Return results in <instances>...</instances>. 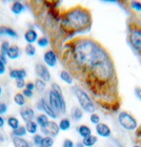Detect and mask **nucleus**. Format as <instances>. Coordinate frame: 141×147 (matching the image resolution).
Wrapping results in <instances>:
<instances>
[{"mask_svg": "<svg viewBox=\"0 0 141 147\" xmlns=\"http://www.w3.org/2000/svg\"><path fill=\"white\" fill-rule=\"evenodd\" d=\"M65 49L63 61L73 76L85 83L102 108L109 111L118 109L117 74L104 46L90 37H77Z\"/></svg>", "mask_w": 141, "mask_h": 147, "instance_id": "f257e3e1", "label": "nucleus"}, {"mask_svg": "<svg viewBox=\"0 0 141 147\" xmlns=\"http://www.w3.org/2000/svg\"><path fill=\"white\" fill-rule=\"evenodd\" d=\"M60 30L66 36L73 38L74 35L86 33L92 26V14L89 9L77 5L60 15Z\"/></svg>", "mask_w": 141, "mask_h": 147, "instance_id": "f03ea898", "label": "nucleus"}, {"mask_svg": "<svg viewBox=\"0 0 141 147\" xmlns=\"http://www.w3.org/2000/svg\"><path fill=\"white\" fill-rule=\"evenodd\" d=\"M48 102L57 115H65L66 113V102L63 94V91L58 84H51V88L48 94Z\"/></svg>", "mask_w": 141, "mask_h": 147, "instance_id": "7ed1b4c3", "label": "nucleus"}, {"mask_svg": "<svg viewBox=\"0 0 141 147\" xmlns=\"http://www.w3.org/2000/svg\"><path fill=\"white\" fill-rule=\"evenodd\" d=\"M73 93L78 100V102L82 110H84L86 113L92 114L94 113L96 110V107L91 97L89 96L88 93L81 87L79 86H74L73 87Z\"/></svg>", "mask_w": 141, "mask_h": 147, "instance_id": "20e7f679", "label": "nucleus"}, {"mask_svg": "<svg viewBox=\"0 0 141 147\" xmlns=\"http://www.w3.org/2000/svg\"><path fill=\"white\" fill-rule=\"evenodd\" d=\"M128 40L132 48L141 55V25L137 23H131L129 25Z\"/></svg>", "mask_w": 141, "mask_h": 147, "instance_id": "39448f33", "label": "nucleus"}, {"mask_svg": "<svg viewBox=\"0 0 141 147\" xmlns=\"http://www.w3.org/2000/svg\"><path fill=\"white\" fill-rule=\"evenodd\" d=\"M117 121L120 126L127 131L137 130L138 127V123L137 119L130 113L126 111H122L117 115Z\"/></svg>", "mask_w": 141, "mask_h": 147, "instance_id": "423d86ee", "label": "nucleus"}, {"mask_svg": "<svg viewBox=\"0 0 141 147\" xmlns=\"http://www.w3.org/2000/svg\"><path fill=\"white\" fill-rule=\"evenodd\" d=\"M41 131L45 137H51L56 138L58 136L60 129L58 127V124L54 121H49V123L43 128H41Z\"/></svg>", "mask_w": 141, "mask_h": 147, "instance_id": "0eeeda50", "label": "nucleus"}, {"mask_svg": "<svg viewBox=\"0 0 141 147\" xmlns=\"http://www.w3.org/2000/svg\"><path fill=\"white\" fill-rule=\"evenodd\" d=\"M34 71L38 78L43 80L44 82H49L51 79V74L46 65L43 63H37L34 67Z\"/></svg>", "mask_w": 141, "mask_h": 147, "instance_id": "6e6552de", "label": "nucleus"}, {"mask_svg": "<svg viewBox=\"0 0 141 147\" xmlns=\"http://www.w3.org/2000/svg\"><path fill=\"white\" fill-rule=\"evenodd\" d=\"M37 108H38V110H43L44 112V114L50 118L57 119L58 117L57 114L53 110V109L49 106V102L44 98H42L40 100L39 103L37 105Z\"/></svg>", "mask_w": 141, "mask_h": 147, "instance_id": "1a4fd4ad", "label": "nucleus"}, {"mask_svg": "<svg viewBox=\"0 0 141 147\" xmlns=\"http://www.w3.org/2000/svg\"><path fill=\"white\" fill-rule=\"evenodd\" d=\"M43 61L46 66L50 68H54L57 64V56L53 49L46 51L43 55Z\"/></svg>", "mask_w": 141, "mask_h": 147, "instance_id": "9d476101", "label": "nucleus"}, {"mask_svg": "<svg viewBox=\"0 0 141 147\" xmlns=\"http://www.w3.org/2000/svg\"><path fill=\"white\" fill-rule=\"evenodd\" d=\"M95 131L97 135L102 138H109L112 133L110 127L104 123H100L95 125Z\"/></svg>", "mask_w": 141, "mask_h": 147, "instance_id": "9b49d317", "label": "nucleus"}, {"mask_svg": "<svg viewBox=\"0 0 141 147\" xmlns=\"http://www.w3.org/2000/svg\"><path fill=\"white\" fill-rule=\"evenodd\" d=\"M20 115L25 123H28L34 121V119L35 118V112L29 107H22L20 110Z\"/></svg>", "mask_w": 141, "mask_h": 147, "instance_id": "f8f14e48", "label": "nucleus"}, {"mask_svg": "<svg viewBox=\"0 0 141 147\" xmlns=\"http://www.w3.org/2000/svg\"><path fill=\"white\" fill-rule=\"evenodd\" d=\"M39 39L38 33L34 29H28L24 34V40L28 42V44H34Z\"/></svg>", "mask_w": 141, "mask_h": 147, "instance_id": "ddd939ff", "label": "nucleus"}, {"mask_svg": "<svg viewBox=\"0 0 141 147\" xmlns=\"http://www.w3.org/2000/svg\"><path fill=\"white\" fill-rule=\"evenodd\" d=\"M20 57V49L18 45H11L6 53V57L10 60H16Z\"/></svg>", "mask_w": 141, "mask_h": 147, "instance_id": "4468645a", "label": "nucleus"}, {"mask_svg": "<svg viewBox=\"0 0 141 147\" xmlns=\"http://www.w3.org/2000/svg\"><path fill=\"white\" fill-rule=\"evenodd\" d=\"M9 76L12 79H25V78L28 76L27 71L25 69H13L11 70L9 72Z\"/></svg>", "mask_w": 141, "mask_h": 147, "instance_id": "2eb2a0df", "label": "nucleus"}, {"mask_svg": "<svg viewBox=\"0 0 141 147\" xmlns=\"http://www.w3.org/2000/svg\"><path fill=\"white\" fill-rule=\"evenodd\" d=\"M0 36H9L11 38H18V34L15 30L6 26H0Z\"/></svg>", "mask_w": 141, "mask_h": 147, "instance_id": "dca6fc26", "label": "nucleus"}, {"mask_svg": "<svg viewBox=\"0 0 141 147\" xmlns=\"http://www.w3.org/2000/svg\"><path fill=\"white\" fill-rule=\"evenodd\" d=\"M11 11L15 15H20L25 11V5L20 1H14L11 5Z\"/></svg>", "mask_w": 141, "mask_h": 147, "instance_id": "f3484780", "label": "nucleus"}, {"mask_svg": "<svg viewBox=\"0 0 141 147\" xmlns=\"http://www.w3.org/2000/svg\"><path fill=\"white\" fill-rule=\"evenodd\" d=\"M11 141L14 147H31L29 143L23 138L11 137Z\"/></svg>", "mask_w": 141, "mask_h": 147, "instance_id": "a211bd4d", "label": "nucleus"}, {"mask_svg": "<svg viewBox=\"0 0 141 147\" xmlns=\"http://www.w3.org/2000/svg\"><path fill=\"white\" fill-rule=\"evenodd\" d=\"M59 77L61 78V80L63 82H65L68 85H72L73 83V77L72 76V74L66 71V70H63L60 71Z\"/></svg>", "mask_w": 141, "mask_h": 147, "instance_id": "6ab92c4d", "label": "nucleus"}, {"mask_svg": "<svg viewBox=\"0 0 141 147\" xmlns=\"http://www.w3.org/2000/svg\"><path fill=\"white\" fill-rule=\"evenodd\" d=\"M78 133H79V135L82 138H86L89 136H91L92 135V129L90 127H88L87 125H80L79 128H78Z\"/></svg>", "mask_w": 141, "mask_h": 147, "instance_id": "aec40b11", "label": "nucleus"}, {"mask_svg": "<svg viewBox=\"0 0 141 147\" xmlns=\"http://www.w3.org/2000/svg\"><path fill=\"white\" fill-rule=\"evenodd\" d=\"M36 120V123L37 125L39 126L40 128H43L45 127L49 123V116L46 115L45 114H40L39 115H37L35 117Z\"/></svg>", "mask_w": 141, "mask_h": 147, "instance_id": "412c9836", "label": "nucleus"}, {"mask_svg": "<svg viewBox=\"0 0 141 147\" xmlns=\"http://www.w3.org/2000/svg\"><path fill=\"white\" fill-rule=\"evenodd\" d=\"M26 129H27V131L29 133V134H33L35 135L37 134V131L39 130V126L37 125L36 122L34 121H30L26 123Z\"/></svg>", "mask_w": 141, "mask_h": 147, "instance_id": "4be33fe9", "label": "nucleus"}, {"mask_svg": "<svg viewBox=\"0 0 141 147\" xmlns=\"http://www.w3.org/2000/svg\"><path fill=\"white\" fill-rule=\"evenodd\" d=\"M97 142H98V137L94 135H91L86 138H83L82 140V143L85 145V147H93L96 144Z\"/></svg>", "mask_w": 141, "mask_h": 147, "instance_id": "5701e85b", "label": "nucleus"}, {"mask_svg": "<svg viewBox=\"0 0 141 147\" xmlns=\"http://www.w3.org/2000/svg\"><path fill=\"white\" fill-rule=\"evenodd\" d=\"M83 111L81 109H80L79 107H75V108L72 109V118L74 120V121H80L83 118Z\"/></svg>", "mask_w": 141, "mask_h": 147, "instance_id": "b1692460", "label": "nucleus"}, {"mask_svg": "<svg viewBox=\"0 0 141 147\" xmlns=\"http://www.w3.org/2000/svg\"><path fill=\"white\" fill-rule=\"evenodd\" d=\"M72 123L71 121L68 118H63L60 120V122L58 123V127L60 129V130L62 131H67L71 129Z\"/></svg>", "mask_w": 141, "mask_h": 147, "instance_id": "393cba45", "label": "nucleus"}, {"mask_svg": "<svg viewBox=\"0 0 141 147\" xmlns=\"http://www.w3.org/2000/svg\"><path fill=\"white\" fill-rule=\"evenodd\" d=\"M7 124H8V126L12 130L18 129L20 126L19 119L17 117H15V116H10V117H8L7 118Z\"/></svg>", "mask_w": 141, "mask_h": 147, "instance_id": "a878e982", "label": "nucleus"}, {"mask_svg": "<svg viewBox=\"0 0 141 147\" xmlns=\"http://www.w3.org/2000/svg\"><path fill=\"white\" fill-rule=\"evenodd\" d=\"M27 129H26L25 126H20L18 129L12 130V133H11V137H17V138H22V137H25L27 135Z\"/></svg>", "mask_w": 141, "mask_h": 147, "instance_id": "bb28decb", "label": "nucleus"}, {"mask_svg": "<svg viewBox=\"0 0 141 147\" xmlns=\"http://www.w3.org/2000/svg\"><path fill=\"white\" fill-rule=\"evenodd\" d=\"M13 100L15 104L20 107H24L26 103H27V100H26V98L22 94V92H17L13 97Z\"/></svg>", "mask_w": 141, "mask_h": 147, "instance_id": "cd10ccee", "label": "nucleus"}, {"mask_svg": "<svg viewBox=\"0 0 141 147\" xmlns=\"http://www.w3.org/2000/svg\"><path fill=\"white\" fill-rule=\"evenodd\" d=\"M34 86H35V90L40 93L44 92V90L46 89V82H44L43 80H42L40 78H37L35 80Z\"/></svg>", "mask_w": 141, "mask_h": 147, "instance_id": "c85d7f7f", "label": "nucleus"}, {"mask_svg": "<svg viewBox=\"0 0 141 147\" xmlns=\"http://www.w3.org/2000/svg\"><path fill=\"white\" fill-rule=\"evenodd\" d=\"M54 145V138L51 137H44L42 140L40 147H52Z\"/></svg>", "mask_w": 141, "mask_h": 147, "instance_id": "c756f323", "label": "nucleus"}, {"mask_svg": "<svg viewBox=\"0 0 141 147\" xmlns=\"http://www.w3.org/2000/svg\"><path fill=\"white\" fill-rule=\"evenodd\" d=\"M25 53L28 57H34L36 54V48L33 44H27L25 47Z\"/></svg>", "mask_w": 141, "mask_h": 147, "instance_id": "7c9ffc66", "label": "nucleus"}, {"mask_svg": "<svg viewBox=\"0 0 141 147\" xmlns=\"http://www.w3.org/2000/svg\"><path fill=\"white\" fill-rule=\"evenodd\" d=\"M11 45L8 41H3L0 44V54H2L4 56H6V53L9 50Z\"/></svg>", "mask_w": 141, "mask_h": 147, "instance_id": "2f4dec72", "label": "nucleus"}, {"mask_svg": "<svg viewBox=\"0 0 141 147\" xmlns=\"http://www.w3.org/2000/svg\"><path fill=\"white\" fill-rule=\"evenodd\" d=\"M36 42H37V46L38 47H40V48H46L49 44V40L47 37L43 36V37H40L39 39H38Z\"/></svg>", "mask_w": 141, "mask_h": 147, "instance_id": "473e14b6", "label": "nucleus"}, {"mask_svg": "<svg viewBox=\"0 0 141 147\" xmlns=\"http://www.w3.org/2000/svg\"><path fill=\"white\" fill-rule=\"evenodd\" d=\"M89 120H90V123L94 125H97L98 123H101V117L96 113H92L90 115V117H89Z\"/></svg>", "mask_w": 141, "mask_h": 147, "instance_id": "72a5a7b5", "label": "nucleus"}, {"mask_svg": "<svg viewBox=\"0 0 141 147\" xmlns=\"http://www.w3.org/2000/svg\"><path fill=\"white\" fill-rule=\"evenodd\" d=\"M130 6L134 11L138 12H141V2L140 1H132L130 2Z\"/></svg>", "mask_w": 141, "mask_h": 147, "instance_id": "f704fd0d", "label": "nucleus"}, {"mask_svg": "<svg viewBox=\"0 0 141 147\" xmlns=\"http://www.w3.org/2000/svg\"><path fill=\"white\" fill-rule=\"evenodd\" d=\"M43 136L40 134H35L33 137V143L35 146H41V143L43 140Z\"/></svg>", "mask_w": 141, "mask_h": 147, "instance_id": "c9c22d12", "label": "nucleus"}, {"mask_svg": "<svg viewBox=\"0 0 141 147\" xmlns=\"http://www.w3.org/2000/svg\"><path fill=\"white\" fill-rule=\"evenodd\" d=\"M27 82L25 81V79H18L16 80V87L20 90H24L26 87Z\"/></svg>", "mask_w": 141, "mask_h": 147, "instance_id": "e433bc0d", "label": "nucleus"}, {"mask_svg": "<svg viewBox=\"0 0 141 147\" xmlns=\"http://www.w3.org/2000/svg\"><path fill=\"white\" fill-rule=\"evenodd\" d=\"M8 111V106L5 102H0V115L6 114Z\"/></svg>", "mask_w": 141, "mask_h": 147, "instance_id": "4c0bfd02", "label": "nucleus"}, {"mask_svg": "<svg viewBox=\"0 0 141 147\" xmlns=\"http://www.w3.org/2000/svg\"><path fill=\"white\" fill-rule=\"evenodd\" d=\"M22 94L25 96V98H32V97L34 96V92L25 88V89L22 91Z\"/></svg>", "mask_w": 141, "mask_h": 147, "instance_id": "58836bf2", "label": "nucleus"}, {"mask_svg": "<svg viewBox=\"0 0 141 147\" xmlns=\"http://www.w3.org/2000/svg\"><path fill=\"white\" fill-rule=\"evenodd\" d=\"M74 146H75V144H74L73 141L69 139V138H67L63 141V145H62V147H74Z\"/></svg>", "mask_w": 141, "mask_h": 147, "instance_id": "ea45409f", "label": "nucleus"}, {"mask_svg": "<svg viewBox=\"0 0 141 147\" xmlns=\"http://www.w3.org/2000/svg\"><path fill=\"white\" fill-rule=\"evenodd\" d=\"M26 89H28V90H30V91H33L35 89V86H34V83L32 82V81H28L27 82V84H26Z\"/></svg>", "mask_w": 141, "mask_h": 147, "instance_id": "a19ab883", "label": "nucleus"}, {"mask_svg": "<svg viewBox=\"0 0 141 147\" xmlns=\"http://www.w3.org/2000/svg\"><path fill=\"white\" fill-rule=\"evenodd\" d=\"M138 128V129H137V131H136V139L141 144V125Z\"/></svg>", "mask_w": 141, "mask_h": 147, "instance_id": "79ce46f5", "label": "nucleus"}, {"mask_svg": "<svg viewBox=\"0 0 141 147\" xmlns=\"http://www.w3.org/2000/svg\"><path fill=\"white\" fill-rule=\"evenodd\" d=\"M6 71V65L0 61V76L4 75Z\"/></svg>", "mask_w": 141, "mask_h": 147, "instance_id": "37998d69", "label": "nucleus"}, {"mask_svg": "<svg viewBox=\"0 0 141 147\" xmlns=\"http://www.w3.org/2000/svg\"><path fill=\"white\" fill-rule=\"evenodd\" d=\"M135 94L137 98L141 101V87H136L135 88Z\"/></svg>", "mask_w": 141, "mask_h": 147, "instance_id": "c03bdc74", "label": "nucleus"}, {"mask_svg": "<svg viewBox=\"0 0 141 147\" xmlns=\"http://www.w3.org/2000/svg\"><path fill=\"white\" fill-rule=\"evenodd\" d=\"M0 61H1L2 63H4L6 65L7 64V57H6V56H4L2 54H0Z\"/></svg>", "mask_w": 141, "mask_h": 147, "instance_id": "a18cd8bd", "label": "nucleus"}, {"mask_svg": "<svg viewBox=\"0 0 141 147\" xmlns=\"http://www.w3.org/2000/svg\"><path fill=\"white\" fill-rule=\"evenodd\" d=\"M5 124V121L2 115H0V129H2Z\"/></svg>", "mask_w": 141, "mask_h": 147, "instance_id": "49530a36", "label": "nucleus"}, {"mask_svg": "<svg viewBox=\"0 0 141 147\" xmlns=\"http://www.w3.org/2000/svg\"><path fill=\"white\" fill-rule=\"evenodd\" d=\"M74 147H85V145L83 144L82 142H78V143H77V144H75Z\"/></svg>", "mask_w": 141, "mask_h": 147, "instance_id": "de8ad7c7", "label": "nucleus"}, {"mask_svg": "<svg viewBox=\"0 0 141 147\" xmlns=\"http://www.w3.org/2000/svg\"><path fill=\"white\" fill-rule=\"evenodd\" d=\"M2 93H3V89H2L1 86H0V97L2 96Z\"/></svg>", "mask_w": 141, "mask_h": 147, "instance_id": "09e8293b", "label": "nucleus"}, {"mask_svg": "<svg viewBox=\"0 0 141 147\" xmlns=\"http://www.w3.org/2000/svg\"><path fill=\"white\" fill-rule=\"evenodd\" d=\"M133 147H141V145H140V144H135Z\"/></svg>", "mask_w": 141, "mask_h": 147, "instance_id": "8fccbe9b", "label": "nucleus"}, {"mask_svg": "<svg viewBox=\"0 0 141 147\" xmlns=\"http://www.w3.org/2000/svg\"><path fill=\"white\" fill-rule=\"evenodd\" d=\"M119 147H124V146H123L122 144H119Z\"/></svg>", "mask_w": 141, "mask_h": 147, "instance_id": "3c124183", "label": "nucleus"}]
</instances>
